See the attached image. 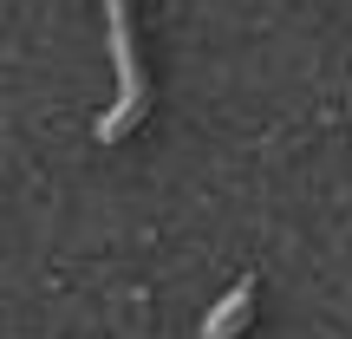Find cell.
Instances as JSON below:
<instances>
[{
    "label": "cell",
    "instance_id": "1",
    "mask_svg": "<svg viewBox=\"0 0 352 339\" xmlns=\"http://www.w3.org/2000/svg\"><path fill=\"white\" fill-rule=\"evenodd\" d=\"M104 20H111L118 91H111V105L98 111L91 138H98V144H118V138H131V131H138L144 111H151V78H144V65H138V26H131V0H104Z\"/></svg>",
    "mask_w": 352,
    "mask_h": 339
},
{
    "label": "cell",
    "instance_id": "2",
    "mask_svg": "<svg viewBox=\"0 0 352 339\" xmlns=\"http://www.w3.org/2000/svg\"><path fill=\"white\" fill-rule=\"evenodd\" d=\"M248 314H254V281H235V287L215 300V314L202 320V339H235L248 327Z\"/></svg>",
    "mask_w": 352,
    "mask_h": 339
}]
</instances>
